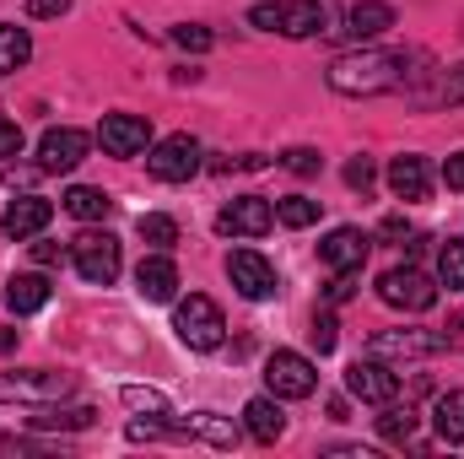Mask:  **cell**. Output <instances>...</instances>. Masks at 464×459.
<instances>
[{
  "instance_id": "8fae6325",
  "label": "cell",
  "mask_w": 464,
  "mask_h": 459,
  "mask_svg": "<svg viewBox=\"0 0 464 459\" xmlns=\"http://www.w3.org/2000/svg\"><path fill=\"white\" fill-rule=\"evenodd\" d=\"M87 151H92V141H87L76 124H60V130H44V141H38V168H44V173H71L76 162H87Z\"/></svg>"
},
{
  "instance_id": "277c9868",
  "label": "cell",
  "mask_w": 464,
  "mask_h": 459,
  "mask_svg": "<svg viewBox=\"0 0 464 459\" xmlns=\"http://www.w3.org/2000/svg\"><path fill=\"white\" fill-rule=\"evenodd\" d=\"M71 259H76V270H82V281H92V287H109L119 276V265H124V254H119V238L109 228H87L71 238Z\"/></svg>"
},
{
  "instance_id": "f35d334b",
  "label": "cell",
  "mask_w": 464,
  "mask_h": 459,
  "mask_svg": "<svg viewBox=\"0 0 464 459\" xmlns=\"http://www.w3.org/2000/svg\"><path fill=\"white\" fill-rule=\"evenodd\" d=\"M71 0H27V16H65Z\"/></svg>"
},
{
  "instance_id": "ba28073f",
  "label": "cell",
  "mask_w": 464,
  "mask_h": 459,
  "mask_svg": "<svg viewBox=\"0 0 464 459\" xmlns=\"http://www.w3.org/2000/svg\"><path fill=\"white\" fill-rule=\"evenodd\" d=\"M76 389L71 373H0V400H22V405H54Z\"/></svg>"
},
{
  "instance_id": "d6a6232c",
  "label": "cell",
  "mask_w": 464,
  "mask_h": 459,
  "mask_svg": "<svg viewBox=\"0 0 464 459\" xmlns=\"http://www.w3.org/2000/svg\"><path fill=\"white\" fill-rule=\"evenodd\" d=\"M281 162H286V168H292L297 179H308V173H319V162H324V157H319L314 146H292V151H286Z\"/></svg>"
},
{
  "instance_id": "9a60e30c",
  "label": "cell",
  "mask_w": 464,
  "mask_h": 459,
  "mask_svg": "<svg viewBox=\"0 0 464 459\" xmlns=\"http://www.w3.org/2000/svg\"><path fill=\"white\" fill-rule=\"evenodd\" d=\"M135 292L146 298V303H173L179 298V265L157 249V254H146L140 265H135Z\"/></svg>"
},
{
  "instance_id": "9c48e42d",
  "label": "cell",
  "mask_w": 464,
  "mask_h": 459,
  "mask_svg": "<svg viewBox=\"0 0 464 459\" xmlns=\"http://www.w3.org/2000/svg\"><path fill=\"white\" fill-rule=\"evenodd\" d=\"M443 346H449V336H432V330H378L367 341V356H378V362H416V356H432Z\"/></svg>"
},
{
  "instance_id": "60d3db41",
  "label": "cell",
  "mask_w": 464,
  "mask_h": 459,
  "mask_svg": "<svg viewBox=\"0 0 464 459\" xmlns=\"http://www.w3.org/2000/svg\"><path fill=\"white\" fill-rule=\"evenodd\" d=\"M33 259H38V265H54V259H60V249H54V243H33Z\"/></svg>"
},
{
  "instance_id": "d590c367",
  "label": "cell",
  "mask_w": 464,
  "mask_h": 459,
  "mask_svg": "<svg viewBox=\"0 0 464 459\" xmlns=\"http://www.w3.org/2000/svg\"><path fill=\"white\" fill-rule=\"evenodd\" d=\"M351 292H356V270H335V276H330V287H324V298H330V303H351Z\"/></svg>"
},
{
  "instance_id": "d4e9b609",
  "label": "cell",
  "mask_w": 464,
  "mask_h": 459,
  "mask_svg": "<svg viewBox=\"0 0 464 459\" xmlns=\"http://www.w3.org/2000/svg\"><path fill=\"white\" fill-rule=\"evenodd\" d=\"M27 60H33V38H27V27L0 22V76H5V71H22Z\"/></svg>"
},
{
  "instance_id": "4316f807",
  "label": "cell",
  "mask_w": 464,
  "mask_h": 459,
  "mask_svg": "<svg viewBox=\"0 0 464 459\" xmlns=\"http://www.w3.org/2000/svg\"><path fill=\"white\" fill-rule=\"evenodd\" d=\"M276 222H281V228H314V222H319V200L286 195V200H276Z\"/></svg>"
},
{
  "instance_id": "4fadbf2b",
  "label": "cell",
  "mask_w": 464,
  "mask_h": 459,
  "mask_svg": "<svg viewBox=\"0 0 464 459\" xmlns=\"http://www.w3.org/2000/svg\"><path fill=\"white\" fill-rule=\"evenodd\" d=\"M270 228H276V206H270V200H259V195L232 200L227 211L217 217V232H227V238H265Z\"/></svg>"
},
{
  "instance_id": "484cf974",
  "label": "cell",
  "mask_w": 464,
  "mask_h": 459,
  "mask_svg": "<svg viewBox=\"0 0 464 459\" xmlns=\"http://www.w3.org/2000/svg\"><path fill=\"white\" fill-rule=\"evenodd\" d=\"M184 433H189V438H206V444H217V449H232V444H237V427H232V422H222L217 411L189 416V422H184Z\"/></svg>"
},
{
  "instance_id": "e0dca14e",
  "label": "cell",
  "mask_w": 464,
  "mask_h": 459,
  "mask_svg": "<svg viewBox=\"0 0 464 459\" xmlns=\"http://www.w3.org/2000/svg\"><path fill=\"white\" fill-rule=\"evenodd\" d=\"M389 190H394V200H427L432 195V168H427V157H416V151H405V157H394L389 162Z\"/></svg>"
},
{
  "instance_id": "7bdbcfd3",
  "label": "cell",
  "mask_w": 464,
  "mask_h": 459,
  "mask_svg": "<svg viewBox=\"0 0 464 459\" xmlns=\"http://www.w3.org/2000/svg\"><path fill=\"white\" fill-rule=\"evenodd\" d=\"M5 351H16V330H0V356Z\"/></svg>"
},
{
  "instance_id": "cb8c5ba5",
  "label": "cell",
  "mask_w": 464,
  "mask_h": 459,
  "mask_svg": "<svg viewBox=\"0 0 464 459\" xmlns=\"http://www.w3.org/2000/svg\"><path fill=\"white\" fill-rule=\"evenodd\" d=\"M5 303H11V314H38V308L49 303V281H44V276H11Z\"/></svg>"
},
{
  "instance_id": "7a4b0ae2",
  "label": "cell",
  "mask_w": 464,
  "mask_h": 459,
  "mask_svg": "<svg viewBox=\"0 0 464 459\" xmlns=\"http://www.w3.org/2000/svg\"><path fill=\"white\" fill-rule=\"evenodd\" d=\"M248 22L265 27V33H281V38H319V33H330V0H276V5H254Z\"/></svg>"
},
{
  "instance_id": "836d02e7",
  "label": "cell",
  "mask_w": 464,
  "mask_h": 459,
  "mask_svg": "<svg viewBox=\"0 0 464 459\" xmlns=\"http://www.w3.org/2000/svg\"><path fill=\"white\" fill-rule=\"evenodd\" d=\"M372 179H378L372 157H351V162H346V184H351V190H362V195H367V190H372Z\"/></svg>"
},
{
  "instance_id": "4dcf8cb0",
  "label": "cell",
  "mask_w": 464,
  "mask_h": 459,
  "mask_svg": "<svg viewBox=\"0 0 464 459\" xmlns=\"http://www.w3.org/2000/svg\"><path fill=\"white\" fill-rule=\"evenodd\" d=\"M119 400H124L130 411H151V416H168V400H162L157 389H140V384H124V389H119Z\"/></svg>"
},
{
  "instance_id": "603a6c76",
  "label": "cell",
  "mask_w": 464,
  "mask_h": 459,
  "mask_svg": "<svg viewBox=\"0 0 464 459\" xmlns=\"http://www.w3.org/2000/svg\"><path fill=\"white\" fill-rule=\"evenodd\" d=\"M432 427L443 444H464V389H449L432 400Z\"/></svg>"
},
{
  "instance_id": "ab89813d",
  "label": "cell",
  "mask_w": 464,
  "mask_h": 459,
  "mask_svg": "<svg viewBox=\"0 0 464 459\" xmlns=\"http://www.w3.org/2000/svg\"><path fill=\"white\" fill-rule=\"evenodd\" d=\"M443 98H449V103H464V65H459V71H449V82H443Z\"/></svg>"
},
{
  "instance_id": "8d00e7d4",
  "label": "cell",
  "mask_w": 464,
  "mask_h": 459,
  "mask_svg": "<svg viewBox=\"0 0 464 459\" xmlns=\"http://www.w3.org/2000/svg\"><path fill=\"white\" fill-rule=\"evenodd\" d=\"M16 151H22V124L0 114V162H5V157H16Z\"/></svg>"
},
{
  "instance_id": "83f0119b",
  "label": "cell",
  "mask_w": 464,
  "mask_h": 459,
  "mask_svg": "<svg viewBox=\"0 0 464 459\" xmlns=\"http://www.w3.org/2000/svg\"><path fill=\"white\" fill-rule=\"evenodd\" d=\"M438 281H443L449 292H464V238L443 243V254H438Z\"/></svg>"
},
{
  "instance_id": "1f68e13d",
  "label": "cell",
  "mask_w": 464,
  "mask_h": 459,
  "mask_svg": "<svg viewBox=\"0 0 464 459\" xmlns=\"http://www.w3.org/2000/svg\"><path fill=\"white\" fill-rule=\"evenodd\" d=\"M173 44H179V49H189V54H206V49L217 44V33H211V27H200V22H184V27H173Z\"/></svg>"
},
{
  "instance_id": "5bb4252c",
  "label": "cell",
  "mask_w": 464,
  "mask_h": 459,
  "mask_svg": "<svg viewBox=\"0 0 464 459\" xmlns=\"http://www.w3.org/2000/svg\"><path fill=\"white\" fill-rule=\"evenodd\" d=\"M98 141H103L109 157H140L151 146V124L140 114H109L98 124Z\"/></svg>"
},
{
  "instance_id": "ffe728a7",
  "label": "cell",
  "mask_w": 464,
  "mask_h": 459,
  "mask_svg": "<svg viewBox=\"0 0 464 459\" xmlns=\"http://www.w3.org/2000/svg\"><path fill=\"white\" fill-rule=\"evenodd\" d=\"M243 427H248V438H254V444H276V438L286 433L281 400H276V395H259V400H248V405H243Z\"/></svg>"
},
{
  "instance_id": "5b68a950",
  "label": "cell",
  "mask_w": 464,
  "mask_h": 459,
  "mask_svg": "<svg viewBox=\"0 0 464 459\" xmlns=\"http://www.w3.org/2000/svg\"><path fill=\"white\" fill-rule=\"evenodd\" d=\"M200 141L195 135H162L151 151H146V173L162 179V184H189L200 173Z\"/></svg>"
},
{
  "instance_id": "6da1fadb",
  "label": "cell",
  "mask_w": 464,
  "mask_h": 459,
  "mask_svg": "<svg viewBox=\"0 0 464 459\" xmlns=\"http://www.w3.org/2000/svg\"><path fill=\"white\" fill-rule=\"evenodd\" d=\"M411 60L394 49H351L330 65V87L346 98H378V93H400L411 82Z\"/></svg>"
},
{
  "instance_id": "e575fe53",
  "label": "cell",
  "mask_w": 464,
  "mask_h": 459,
  "mask_svg": "<svg viewBox=\"0 0 464 459\" xmlns=\"http://www.w3.org/2000/svg\"><path fill=\"white\" fill-rule=\"evenodd\" d=\"M335 330H341V325H335L330 314H319V319H314V330H308V336H314V346H319V356H324V351H335V341H341Z\"/></svg>"
},
{
  "instance_id": "f1b7e54d",
  "label": "cell",
  "mask_w": 464,
  "mask_h": 459,
  "mask_svg": "<svg viewBox=\"0 0 464 459\" xmlns=\"http://www.w3.org/2000/svg\"><path fill=\"white\" fill-rule=\"evenodd\" d=\"M378 433H383L389 444H411V433H416V411H411V405L400 411V405L389 400V411L378 416Z\"/></svg>"
},
{
  "instance_id": "7c38bea8",
  "label": "cell",
  "mask_w": 464,
  "mask_h": 459,
  "mask_svg": "<svg viewBox=\"0 0 464 459\" xmlns=\"http://www.w3.org/2000/svg\"><path fill=\"white\" fill-rule=\"evenodd\" d=\"M346 389L356 400H367V405H389L400 395V373H389V362L367 356V362H351L346 367Z\"/></svg>"
},
{
  "instance_id": "74e56055",
  "label": "cell",
  "mask_w": 464,
  "mask_h": 459,
  "mask_svg": "<svg viewBox=\"0 0 464 459\" xmlns=\"http://www.w3.org/2000/svg\"><path fill=\"white\" fill-rule=\"evenodd\" d=\"M443 184H449V190H459V195H464V151H454V157L443 162Z\"/></svg>"
},
{
  "instance_id": "3957f363",
  "label": "cell",
  "mask_w": 464,
  "mask_h": 459,
  "mask_svg": "<svg viewBox=\"0 0 464 459\" xmlns=\"http://www.w3.org/2000/svg\"><path fill=\"white\" fill-rule=\"evenodd\" d=\"M173 330H179V341L189 346V351H217L222 336H227V319H222V308L206 292H189L179 303V314H173Z\"/></svg>"
},
{
  "instance_id": "d6986e66",
  "label": "cell",
  "mask_w": 464,
  "mask_h": 459,
  "mask_svg": "<svg viewBox=\"0 0 464 459\" xmlns=\"http://www.w3.org/2000/svg\"><path fill=\"white\" fill-rule=\"evenodd\" d=\"M389 27H394V5H389V0H356L346 11V27H341V33H346L351 44H372V38L389 33Z\"/></svg>"
},
{
  "instance_id": "52a82bcc",
  "label": "cell",
  "mask_w": 464,
  "mask_h": 459,
  "mask_svg": "<svg viewBox=\"0 0 464 459\" xmlns=\"http://www.w3.org/2000/svg\"><path fill=\"white\" fill-rule=\"evenodd\" d=\"M265 384H270L276 400H308L319 389V373H314V362L303 351H276L265 362Z\"/></svg>"
},
{
  "instance_id": "2e32d148",
  "label": "cell",
  "mask_w": 464,
  "mask_h": 459,
  "mask_svg": "<svg viewBox=\"0 0 464 459\" xmlns=\"http://www.w3.org/2000/svg\"><path fill=\"white\" fill-rule=\"evenodd\" d=\"M54 222V206L44 200V195H16L11 206H5V217H0V228H5V238H38V232Z\"/></svg>"
},
{
  "instance_id": "f546056e",
  "label": "cell",
  "mask_w": 464,
  "mask_h": 459,
  "mask_svg": "<svg viewBox=\"0 0 464 459\" xmlns=\"http://www.w3.org/2000/svg\"><path fill=\"white\" fill-rule=\"evenodd\" d=\"M140 238H146L151 249H162V254H168V249L179 243V222H173V217H162V211H151V217H140Z\"/></svg>"
},
{
  "instance_id": "44dd1931",
  "label": "cell",
  "mask_w": 464,
  "mask_h": 459,
  "mask_svg": "<svg viewBox=\"0 0 464 459\" xmlns=\"http://www.w3.org/2000/svg\"><path fill=\"white\" fill-rule=\"evenodd\" d=\"M60 206H65L76 222H103V217L114 211V195H109V190H92V184H71Z\"/></svg>"
},
{
  "instance_id": "8992f818",
  "label": "cell",
  "mask_w": 464,
  "mask_h": 459,
  "mask_svg": "<svg viewBox=\"0 0 464 459\" xmlns=\"http://www.w3.org/2000/svg\"><path fill=\"white\" fill-rule=\"evenodd\" d=\"M378 298H383L389 308L427 314V308L438 303V287H432V276H421L416 265H405V270H383V276H378Z\"/></svg>"
},
{
  "instance_id": "30bf717a",
  "label": "cell",
  "mask_w": 464,
  "mask_h": 459,
  "mask_svg": "<svg viewBox=\"0 0 464 459\" xmlns=\"http://www.w3.org/2000/svg\"><path fill=\"white\" fill-rule=\"evenodd\" d=\"M227 276H232V287H237V298H248V303L276 298V265H270L265 254H254V249H232Z\"/></svg>"
},
{
  "instance_id": "ac0fdd59",
  "label": "cell",
  "mask_w": 464,
  "mask_h": 459,
  "mask_svg": "<svg viewBox=\"0 0 464 459\" xmlns=\"http://www.w3.org/2000/svg\"><path fill=\"white\" fill-rule=\"evenodd\" d=\"M367 249H372V238L362 228H335L319 243V259H324L330 270H362V265H367Z\"/></svg>"
},
{
  "instance_id": "7402d4cb",
  "label": "cell",
  "mask_w": 464,
  "mask_h": 459,
  "mask_svg": "<svg viewBox=\"0 0 464 459\" xmlns=\"http://www.w3.org/2000/svg\"><path fill=\"white\" fill-rule=\"evenodd\" d=\"M92 405H71V411H60V405H38L27 422L38 427V433H82V427H92Z\"/></svg>"
},
{
  "instance_id": "b9f144b4",
  "label": "cell",
  "mask_w": 464,
  "mask_h": 459,
  "mask_svg": "<svg viewBox=\"0 0 464 459\" xmlns=\"http://www.w3.org/2000/svg\"><path fill=\"white\" fill-rule=\"evenodd\" d=\"M378 232H383V238H394V243H400V238H405V222H400V217H389V222H383V228H378Z\"/></svg>"
}]
</instances>
